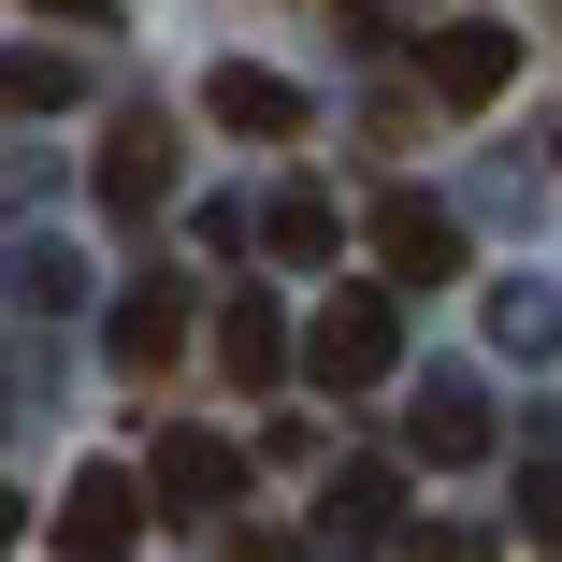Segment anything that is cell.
Returning a JSON list of instances; mask_svg holds the SVG:
<instances>
[{
	"instance_id": "9",
	"label": "cell",
	"mask_w": 562,
	"mask_h": 562,
	"mask_svg": "<svg viewBox=\"0 0 562 562\" xmlns=\"http://www.w3.org/2000/svg\"><path fill=\"white\" fill-rule=\"evenodd\" d=\"M260 246H274V260H303V274H317V260H331V246H347V202H331V188H274V202H260Z\"/></svg>"
},
{
	"instance_id": "5",
	"label": "cell",
	"mask_w": 562,
	"mask_h": 562,
	"mask_svg": "<svg viewBox=\"0 0 562 562\" xmlns=\"http://www.w3.org/2000/svg\"><path fill=\"white\" fill-rule=\"evenodd\" d=\"M159 188H173V116L131 101V116L101 131V202H116V216H159Z\"/></svg>"
},
{
	"instance_id": "7",
	"label": "cell",
	"mask_w": 562,
	"mask_h": 562,
	"mask_svg": "<svg viewBox=\"0 0 562 562\" xmlns=\"http://www.w3.org/2000/svg\"><path fill=\"white\" fill-rule=\"evenodd\" d=\"M145 491L188 505V519H216V505L246 491V447H232V432H159V476H145Z\"/></svg>"
},
{
	"instance_id": "15",
	"label": "cell",
	"mask_w": 562,
	"mask_h": 562,
	"mask_svg": "<svg viewBox=\"0 0 562 562\" xmlns=\"http://www.w3.org/2000/svg\"><path fill=\"white\" fill-rule=\"evenodd\" d=\"M519 505H533V533L562 548V462H533V491H519Z\"/></svg>"
},
{
	"instance_id": "10",
	"label": "cell",
	"mask_w": 562,
	"mask_h": 562,
	"mask_svg": "<svg viewBox=\"0 0 562 562\" xmlns=\"http://www.w3.org/2000/svg\"><path fill=\"white\" fill-rule=\"evenodd\" d=\"M173 347H188V289H131L116 303V375H173Z\"/></svg>"
},
{
	"instance_id": "12",
	"label": "cell",
	"mask_w": 562,
	"mask_h": 562,
	"mask_svg": "<svg viewBox=\"0 0 562 562\" xmlns=\"http://www.w3.org/2000/svg\"><path fill=\"white\" fill-rule=\"evenodd\" d=\"M72 87H87V58H58V44H0V116H58Z\"/></svg>"
},
{
	"instance_id": "17",
	"label": "cell",
	"mask_w": 562,
	"mask_h": 562,
	"mask_svg": "<svg viewBox=\"0 0 562 562\" xmlns=\"http://www.w3.org/2000/svg\"><path fill=\"white\" fill-rule=\"evenodd\" d=\"M15 533H30V505H15V491H0V548H15Z\"/></svg>"
},
{
	"instance_id": "13",
	"label": "cell",
	"mask_w": 562,
	"mask_h": 562,
	"mask_svg": "<svg viewBox=\"0 0 562 562\" xmlns=\"http://www.w3.org/2000/svg\"><path fill=\"white\" fill-rule=\"evenodd\" d=\"M390 491H404L390 462H347V476H331V505H317V519H331V533L361 548V533H390Z\"/></svg>"
},
{
	"instance_id": "2",
	"label": "cell",
	"mask_w": 562,
	"mask_h": 562,
	"mask_svg": "<svg viewBox=\"0 0 562 562\" xmlns=\"http://www.w3.org/2000/svg\"><path fill=\"white\" fill-rule=\"evenodd\" d=\"M418 87L447 101V116H491V101L519 87V30H505V15H447L432 58H418Z\"/></svg>"
},
{
	"instance_id": "3",
	"label": "cell",
	"mask_w": 562,
	"mask_h": 562,
	"mask_svg": "<svg viewBox=\"0 0 562 562\" xmlns=\"http://www.w3.org/2000/svg\"><path fill=\"white\" fill-rule=\"evenodd\" d=\"M131 548H145V476L87 462V476L58 491V562H131Z\"/></svg>"
},
{
	"instance_id": "14",
	"label": "cell",
	"mask_w": 562,
	"mask_h": 562,
	"mask_svg": "<svg viewBox=\"0 0 562 562\" xmlns=\"http://www.w3.org/2000/svg\"><path fill=\"white\" fill-rule=\"evenodd\" d=\"M404 562H491V533H462V519H432V533H404Z\"/></svg>"
},
{
	"instance_id": "8",
	"label": "cell",
	"mask_w": 562,
	"mask_h": 562,
	"mask_svg": "<svg viewBox=\"0 0 562 562\" xmlns=\"http://www.w3.org/2000/svg\"><path fill=\"white\" fill-rule=\"evenodd\" d=\"M216 375H232V390H274L289 375V303L274 289H232V303H216Z\"/></svg>"
},
{
	"instance_id": "6",
	"label": "cell",
	"mask_w": 562,
	"mask_h": 562,
	"mask_svg": "<svg viewBox=\"0 0 562 562\" xmlns=\"http://www.w3.org/2000/svg\"><path fill=\"white\" fill-rule=\"evenodd\" d=\"M202 116H216V131H246V145H303V87L232 58V72H202Z\"/></svg>"
},
{
	"instance_id": "1",
	"label": "cell",
	"mask_w": 562,
	"mask_h": 562,
	"mask_svg": "<svg viewBox=\"0 0 562 562\" xmlns=\"http://www.w3.org/2000/svg\"><path fill=\"white\" fill-rule=\"evenodd\" d=\"M390 361H404V303L390 289H331L317 331H303V375L317 390H390Z\"/></svg>"
},
{
	"instance_id": "16",
	"label": "cell",
	"mask_w": 562,
	"mask_h": 562,
	"mask_svg": "<svg viewBox=\"0 0 562 562\" xmlns=\"http://www.w3.org/2000/svg\"><path fill=\"white\" fill-rule=\"evenodd\" d=\"M30 15H72V30H101V15H116V0H30Z\"/></svg>"
},
{
	"instance_id": "4",
	"label": "cell",
	"mask_w": 562,
	"mask_h": 562,
	"mask_svg": "<svg viewBox=\"0 0 562 562\" xmlns=\"http://www.w3.org/2000/svg\"><path fill=\"white\" fill-rule=\"evenodd\" d=\"M375 260H390V289H447L462 274V216H447L432 188H390L375 202Z\"/></svg>"
},
{
	"instance_id": "11",
	"label": "cell",
	"mask_w": 562,
	"mask_h": 562,
	"mask_svg": "<svg viewBox=\"0 0 562 562\" xmlns=\"http://www.w3.org/2000/svg\"><path fill=\"white\" fill-rule=\"evenodd\" d=\"M404 432H418V462H432V476H462V462H491V404H476V390H432V404H418Z\"/></svg>"
}]
</instances>
